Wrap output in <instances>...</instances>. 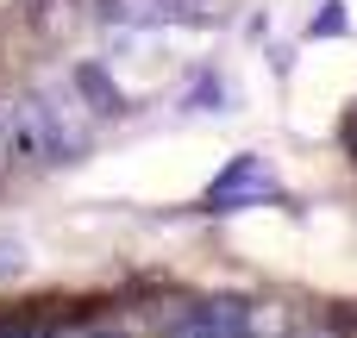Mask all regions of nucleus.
Returning a JSON list of instances; mask_svg holds the SVG:
<instances>
[{
    "instance_id": "2",
    "label": "nucleus",
    "mask_w": 357,
    "mask_h": 338,
    "mask_svg": "<svg viewBox=\"0 0 357 338\" xmlns=\"http://www.w3.org/2000/svg\"><path fill=\"white\" fill-rule=\"evenodd\" d=\"M276 194H282V188L264 176V163H257V157H232V169L207 188V201H201V207H207V213H232V207H264V201H276Z\"/></svg>"
},
{
    "instance_id": "3",
    "label": "nucleus",
    "mask_w": 357,
    "mask_h": 338,
    "mask_svg": "<svg viewBox=\"0 0 357 338\" xmlns=\"http://www.w3.org/2000/svg\"><path fill=\"white\" fill-rule=\"evenodd\" d=\"M163 338H251V314L238 301H207V307L182 314Z\"/></svg>"
},
{
    "instance_id": "7",
    "label": "nucleus",
    "mask_w": 357,
    "mask_h": 338,
    "mask_svg": "<svg viewBox=\"0 0 357 338\" xmlns=\"http://www.w3.org/2000/svg\"><path fill=\"white\" fill-rule=\"evenodd\" d=\"M0 338H31V332H25L19 320H0Z\"/></svg>"
},
{
    "instance_id": "1",
    "label": "nucleus",
    "mask_w": 357,
    "mask_h": 338,
    "mask_svg": "<svg viewBox=\"0 0 357 338\" xmlns=\"http://www.w3.org/2000/svg\"><path fill=\"white\" fill-rule=\"evenodd\" d=\"M13 119V144L19 157H38V163H75L88 151V119H82V100L75 88H31L6 107Z\"/></svg>"
},
{
    "instance_id": "4",
    "label": "nucleus",
    "mask_w": 357,
    "mask_h": 338,
    "mask_svg": "<svg viewBox=\"0 0 357 338\" xmlns=\"http://www.w3.org/2000/svg\"><path fill=\"white\" fill-rule=\"evenodd\" d=\"M107 25H176V19H201L188 0H100Z\"/></svg>"
},
{
    "instance_id": "5",
    "label": "nucleus",
    "mask_w": 357,
    "mask_h": 338,
    "mask_svg": "<svg viewBox=\"0 0 357 338\" xmlns=\"http://www.w3.org/2000/svg\"><path fill=\"white\" fill-rule=\"evenodd\" d=\"M314 31H320V38H326V31H333V38L345 31V13H339V0H326V13L314 19Z\"/></svg>"
},
{
    "instance_id": "6",
    "label": "nucleus",
    "mask_w": 357,
    "mask_h": 338,
    "mask_svg": "<svg viewBox=\"0 0 357 338\" xmlns=\"http://www.w3.org/2000/svg\"><path fill=\"white\" fill-rule=\"evenodd\" d=\"M6 157H19V144H13V119H6V107H0V169H6Z\"/></svg>"
}]
</instances>
